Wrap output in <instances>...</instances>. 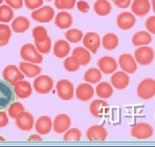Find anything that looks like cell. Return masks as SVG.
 I'll return each instance as SVG.
<instances>
[{
    "mask_svg": "<svg viewBox=\"0 0 155 147\" xmlns=\"http://www.w3.org/2000/svg\"><path fill=\"white\" fill-rule=\"evenodd\" d=\"M15 124L23 131H30L34 124V118L30 112L24 111L15 118Z\"/></svg>",
    "mask_w": 155,
    "mask_h": 147,
    "instance_id": "obj_12",
    "label": "cell"
},
{
    "mask_svg": "<svg viewBox=\"0 0 155 147\" xmlns=\"http://www.w3.org/2000/svg\"><path fill=\"white\" fill-rule=\"evenodd\" d=\"M51 127H52V122L50 117L43 115L39 117L36 122V131L39 134L47 135L51 132Z\"/></svg>",
    "mask_w": 155,
    "mask_h": 147,
    "instance_id": "obj_22",
    "label": "cell"
},
{
    "mask_svg": "<svg viewBox=\"0 0 155 147\" xmlns=\"http://www.w3.org/2000/svg\"><path fill=\"white\" fill-rule=\"evenodd\" d=\"M5 2L12 8L20 9L23 7V0H5Z\"/></svg>",
    "mask_w": 155,
    "mask_h": 147,
    "instance_id": "obj_45",
    "label": "cell"
},
{
    "mask_svg": "<svg viewBox=\"0 0 155 147\" xmlns=\"http://www.w3.org/2000/svg\"><path fill=\"white\" fill-rule=\"evenodd\" d=\"M28 140L29 141H42V138L41 137V136H38V135L32 134L28 137Z\"/></svg>",
    "mask_w": 155,
    "mask_h": 147,
    "instance_id": "obj_48",
    "label": "cell"
},
{
    "mask_svg": "<svg viewBox=\"0 0 155 147\" xmlns=\"http://www.w3.org/2000/svg\"><path fill=\"white\" fill-rule=\"evenodd\" d=\"M16 99L15 88L5 80L0 79V111L8 109Z\"/></svg>",
    "mask_w": 155,
    "mask_h": 147,
    "instance_id": "obj_1",
    "label": "cell"
},
{
    "mask_svg": "<svg viewBox=\"0 0 155 147\" xmlns=\"http://www.w3.org/2000/svg\"><path fill=\"white\" fill-rule=\"evenodd\" d=\"M31 17L34 21L39 23H48L54 17V11L51 6L45 5L32 12Z\"/></svg>",
    "mask_w": 155,
    "mask_h": 147,
    "instance_id": "obj_8",
    "label": "cell"
},
{
    "mask_svg": "<svg viewBox=\"0 0 155 147\" xmlns=\"http://www.w3.org/2000/svg\"><path fill=\"white\" fill-rule=\"evenodd\" d=\"M93 95L94 89L89 83H80L76 89V97L82 102H88Z\"/></svg>",
    "mask_w": 155,
    "mask_h": 147,
    "instance_id": "obj_20",
    "label": "cell"
},
{
    "mask_svg": "<svg viewBox=\"0 0 155 147\" xmlns=\"http://www.w3.org/2000/svg\"><path fill=\"white\" fill-rule=\"evenodd\" d=\"M117 7L120 8H127L131 5V0H114Z\"/></svg>",
    "mask_w": 155,
    "mask_h": 147,
    "instance_id": "obj_46",
    "label": "cell"
},
{
    "mask_svg": "<svg viewBox=\"0 0 155 147\" xmlns=\"http://www.w3.org/2000/svg\"><path fill=\"white\" fill-rule=\"evenodd\" d=\"M12 36V30L7 24H0V47L8 43Z\"/></svg>",
    "mask_w": 155,
    "mask_h": 147,
    "instance_id": "obj_34",
    "label": "cell"
},
{
    "mask_svg": "<svg viewBox=\"0 0 155 147\" xmlns=\"http://www.w3.org/2000/svg\"><path fill=\"white\" fill-rule=\"evenodd\" d=\"M76 0H55L54 5L60 10H71L74 8Z\"/></svg>",
    "mask_w": 155,
    "mask_h": 147,
    "instance_id": "obj_40",
    "label": "cell"
},
{
    "mask_svg": "<svg viewBox=\"0 0 155 147\" xmlns=\"http://www.w3.org/2000/svg\"><path fill=\"white\" fill-rule=\"evenodd\" d=\"M151 5H152L153 12L155 13V0H151Z\"/></svg>",
    "mask_w": 155,
    "mask_h": 147,
    "instance_id": "obj_49",
    "label": "cell"
},
{
    "mask_svg": "<svg viewBox=\"0 0 155 147\" xmlns=\"http://www.w3.org/2000/svg\"><path fill=\"white\" fill-rule=\"evenodd\" d=\"M135 60L142 66L151 65L154 59V51L149 46H141L137 48L134 53Z\"/></svg>",
    "mask_w": 155,
    "mask_h": 147,
    "instance_id": "obj_4",
    "label": "cell"
},
{
    "mask_svg": "<svg viewBox=\"0 0 155 147\" xmlns=\"http://www.w3.org/2000/svg\"><path fill=\"white\" fill-rule=\"evenodd\" d=\"M14 18V12L8 5H0V22L8 23Z\"/></svg>",
    "mask_w": 155,
    "mask_h": 147,
    "instance_id": "obj_35",
    "label": "cell"
},
{
    "mask_svg": "<svg viewBox=\"0 0 155 147\" xmlns=\"http://www.w3.org/2000/svg\"><path fill=\"white\" fill-rule=\"evenodd\" d=\"M2 77L4 80L15 85L17 82L24 80V75L21 70L15 65H8L2 71Z\"/></svg>",
    "mask_w": 155,
    "mask_h": 147,
    "instance_id": "obj_9",
    "label": "cell"
},
{
    "mask_svg": "<svg viewBox=\"0 0 155 147\" xmlns=\"http://www.w3.org/2000/svg\"><path fill=\"white\" fill-rule=\"evenodd\" d=\"M24 5L29 10H36L43 5V0H24Z\"/></svg>",
    "mask_w": 155,
    "mask_h": 147,
    "instance_id": "obj_42",
    "label": "cell"
},
{
    "mask_svg": "<svg viewBox=\"0 0 155 147\" xmlns=\"http://www.w3.org/2000/svg\"><path fill=\"white\" fill-rule=\"evenodd\" d=\"M80 66L81 65H80L79 59L74 55L67 58L64 61V67L69 72H75V71H78Z\"/></svg>",
    "mask_w": 155,
    "mask_h": 147,
    "instance_id": "obj_33",
    "label": "cell"
},
{
    "mask_svg": "<svg viewBox=\"0 0 155 147\" xmlns=\"http://www.w3.org/2000/svg\"><path fill=\"white\" fill-rule=\"evenodd\" d=\"M119 39L116 34L112 33H107L102 38L103 47L106 50H113L118 46Z\"/></svg>",
    "mask_w": 155,
    "mask_h": 147,
    "instance_id": "obj_31",
    "label": "cell"
},
{
    "mask_svg": "<svg viewBox=\"0 0 155 147\" xmlns=\"http://www.w3.org/2000/svg\"><path fill=\"white\" fill-rule=\"evenodd\" d=\"M137 95L140 99L148 100L155 95V80L145 78L137 86Z\"/></svg>",
    "mask_w": 155,
    "mask_h": 147,
    "instance_id": "obj_3",
    "label": "cell"
},
{
    "mask_svg": "<svg viewBox=\"0 0 155 147\" xmlns=\"http://www.w3.org/2000/svg\"><path fill=\"white\" fill-rule=\"evenodd\" d=\"M54 24L61 30L68 29L73 24L72 15L67 12H58L54 18Z\"/></svg>",
    "mask_w": 155,
    "mask_h": 147,
    "instance_id": "obj_23",
    "label": "cell"
},
{
    "mask_svg": "<svg viewBox=\"0 0 155 147\" xmlns=\"http://www.w3.org/2000/svg\"><path fill=\"white\" fill-rule=\"evenodd\" d=\"M81 131L79 129L74 127L67 130L63 138L64 141H79L81 139Z\"/></svg>",
    "mask_w": 155,
    "mask_h": 147,
    "instance_id": "obj_39",
    "label": "cell"
},
{
    "mask_svg": "<svg viewBox=\"0 0 155 147\" xmlns=\"http://www.w3.org/2000/svg\"><path fill=\"white\" fill-rule=\"evenodd\" d=\"M21 58L26 62L33 64H40L43 61V57L32 43H26L21 47L20 51Z\"/></svg>",
    "mask_w": 155,
    "mask_h": 147,
    "instance_id": "obj_2",
    "label": "cell"
},
{
    "mask_svg": "<svg viewBox=\"0 0 155 147\" xmlns=\"http://www.w3.org/2000/svg\"><path fill=\"white\" fill-rule=\"evenodd\" d=\"M119 64L123 71L129 74H134L138 68L136 61L128 53H124L120 55Z\"/></svg>",
    "mask_w": 155,
    "mask_h": 147,
    "instance_id": "obj_15",
    "label": "cell"
},
{
    "mask_svg": "<svg viewBox=\"0 0 155 147\" xmlns=\"http://www.w3.org/2000/svg\"><path fill=\"white\" fill-rule=\"evenodd\" d=\"M71 119L66 114H60L55 117L53 123V129L57 134H61L69 129Z\"/></svg>",
    "mask_w": 155,
    "mask_h": 147,
    "instance_id": "obj_14",
    "label": "cell"
},
{
    "mask_svg": "<svg viewBox=\"0 0 155 147\" xmlns=\"http://www.w3.org/2000/svg\"><path fill=\"white\" fill-rule=\"evenodd\" d=\"M136 19L133 14L129 12H124L119 14L117 18V24L120 29L124 30H130L136 24Z\"/></svg>",
    "mask_w": 155,
    "mask_h": 147,
    "instance_id": "obj_11",
    "label": "cell"
},
{
    "mask_svg": "<svg viewBox=\"0 0 155 147\" xmlns=\"http://www.w3.org/2000/svg\"><path fill=\"white\" fill-rule=\"evenodd\" d=\"M83 44L85 48L93 54H95L101 45L99 35L95 32H89L83 36Z\"/></svg>",
    "mask_w": 155,
    "mask_h": 147,
    "instance_id": "obj_10",
    "label": "cell"
},
{
    "mask_svg": "<svg viewBox=\"0 0 155 147\" xmlns=\"http://www.w3.org/2000/svg\"><path fill=\"white\" fill-rule=\"evenodd\" d=\"M53 80L48 75H41L33 81V88L39 94H47L52 89Z\"/></svg>",
    "mask_w": 155,
    "mask_h": 147,
    "instance_id": "obj_7",
    "label": "cell"
},
{
    "mask_svg": "<svg viewBox=\"0 0 155 147\" xmlns=\"http://www.w3.org/2000/svg\"><path fill=\"white\" fill-rule=\"evenodd\" d=\"M77 6L78 10L82 13H87L90 9L89 5L84 0H80V1L77 2Z\"/></svg>",
    "mask_w": 155,
    "mask_h": 147,
    "instance_id": "obj_44",
    "label": "cell"
},
{
    "mask_svg": "<svg viewBox=\"0 0 155 147\" xmlns=\"http://www.w3.org/2000/svg\"><path fill=\"white\" fill-rule=\"evenodd\" d=\"M51 42L49 36L45 41H43V42H36V49L41 54H48L50 52V51H51Z\"/></svg>",
    "mask_w": 155,
    "mask_h": 147,
    "instance_id": "obj_41",
    "label": "cell"
},
{
    "mask_svg": "<svg viewBox=\"0 0 155 147\" xmlns=\"http://www.w3.org/2000/svg\"><path fill=\"white\" fill-rule=\"evenodd\" d=\"M71 51L70 44L64 39H59L54 42L53 53L54 55L59 58H64L69 54Z\"/></svg>",
    "mask_w": 155,
    "mask_h": 147,
    "instance_id": "obj_25",
    "label": "cell"
},
{
    "mask_svg": "<svg viewBox=\"0 0 155 147\" xmlns=\"http://www.w3.org/2000/svg\"><path fill=\"white\" fill-rule=\"evenodd\" d=\"M109 104L101 99H95L91 102L89 111L94 117L98 118H102L103 115L108 111Z\"/></svg>",
    "mask_w": 155,
    "mask_h": 147,
    "instance_id": "obj_18",
    "label": "cell"
},
{
    "mask_svg": "<svg viewBox=\"0 0 155 147\" xmlns=\"http://www.w3.org/2000/svg\"><path fill=\"white\" fill-rule=\"evenodd\" d=\"M73 55L79 59L82 66H86L91 61V55L89 51L87 48L83 47H77L74 48L73 51Z\"/></svg>",
    "mask_w": 155,
    "mask_h": 147,
    "instance_id": "obj_28",
    "label": "cell"
},
{
    "mask_svg": "<svg viewBox=\"0 0 155 147\" xmlns=\"http://www.w3.org/2000/svg\"><path fill=\"white\" fill-rule=\"evenodd\" d=\"M154 134V130L151 125L144 122L137 123L131 129V136L136 139H148Z\"/></svg>",
    "mask_w": 155,
    "mask_h": 147,
    "instance_id": "obj_6",
    "label": "cell"
},
{
    "mask_svg": "<svg viewBox=\"0 0 155 147\" xmlns=\"http://www.w3.org/2000/svg\"><path fill=\"white\" fill-rule=\"evenodd\" d=\"M19 68L21 72L30 78L36 77L42 71V68L33 63L27 62H22L19 64Z\"/></svg>",
    "mask_w": 155,
    "mask_h": 147,
    "instance_id": "obj_24",
    "label": "cell"
},
{
    "mask_svg": "<svg viewBox=\"0 0 155 147\" xmlns=\"http://www.w3.org/2000/svg\"><path fill=\"white\" fill-rule=\"evenodd\" d=\"M33 37L36 42H40L45 41L48 37L47 30L44 27L38 26L33 29Z\"/></svg>",
    "mask_w": 155,
    "mask_h": 147,
    "instance_id": "obj_37",
    "label": "cell"
},
{
    "mask_svg": "<svg viewBox=\"0 0 155 147\" xmlns=\"http://www.w3.org/2000/svg\"><path fill=\"white\" fill-rule=\"evenodd\" d=\"M45 1H48V2H51V1H52V0H45Z\"/></svg>",
    "mask_w": 155,
    "mask_h": 147,
    "instance_id": "obj_52",
    "label": "cell"
},
{
    "mask_svg": "<svg viewBox=\"0 0 155 147\" xmlns=\"http://www.w3.org/2000/svg\"><path fill=\"white\" fill-rule=\"evenodd\" d=\"M30 26V21L27 18L19 16L12 21V29L15 33H24L28 30Z\"/></svg>",
    "mask_w": 155,
    "mask_h": 147,
    "instance_id": "obj_27",
    "label": "cell"
},
{
    "mask_svg": "<svg viewBox=\"0 0 155 147\" xmlns=\"http://www.w3.org/2000/svg\"><path fill=\"white\" fill-rule=\"evenodd\" d=\"M97 95L101 99H107L112 96L114 93V89L112 85L107 82H101L97 85L95 89Z\"/></svg>",
    "mask_w": 155,
    "mask_h": 147,
    "instance_id": "obj_30",
    "label": "cell"
},
{
    "mask_svg": "<svg viewBox=\"0 0 155 147\" xmlns=\"http://www.w3.org/2000/svg\"><path fill=\"white\" fill-rule=\"evenodd\" d=\"M4 140H5V137H3V136H0V141H4Z\"/></svg>",
    "mask_w": 155,
    "mask_h": 147,
    "instance_id": "obj_50",
    "label": "cell"
},
{
    "mask_svg": "<svg viewBox=\"0 0 155 147\" xmlns=\"http://www.w3.org/2000/svg\"><path fill=\"white\" fill-rule=\"evenodd\" d=\"M65 37L69 42L77 43L80 42L83 37V32L79 29H71L65 33Z\"/></svg>",
    "mask_w": 155,
    "mask_h": 147,
    "instance_id": "obj_36",
    "label": "cell"
},
{
    "mask_svg": "<svg viewBox=\"0 0 155 147\" xmlns=\"http://www.w3.org/2000/svg\"><path fill=\"white\" fill-rule=\"evenodd\" d=\"M8 124V118L5 112L0 111V127H5Z\"/></svg>",
    "mask_w": 155,
    "mask_h": 147,
    "instance_id": "obj_47",
    "label": "cell"
},
{
    "mask_svg": "<svg viewBox=\"0 0 155 147\" xmlns=\"http://www.w3.org/2000/svg\"><path fill=\"white\" fill-rule=\"evenodd\" d=\"M98 66L100 71L105 74H110L117 69V63L113 57L103 56L98 61Z\"/></svg>",
    "mask_w": 155,
    "mask_h": 147,
    "instance_id": "obj_16",
    "label": "cell"
},
{
    "mask_svg": "<svg viewBox=\"0 0 155 147\" xmlns=\"http://www.w3.org/2000/svg\"><path fill=\"white\" fill-rule=\"evenodd\" d=\"M24 111H25L24 106L21 102H12L8 106V109L9 116L12 118H14V119H15L18 115H21Z\"/></svg>",
    "mask_w": 155,
    "mask_h": 147,
    "instance_id": "obj_38",
    "label": "cell"
},
{
    "mask_svg": "<svg viewBox=\"0 0 155 147\" xmlns=\"http://www.w3.org/2000/svg\"><path fill=\"white\" fill-rule=\"evenodd\" d=\"M102 79L101 71L95 68H91L86 71L84 80L90 83H97Z\"/></svg>",
    "mask_w": 155,
    "mask_h": 147,
    "instance_id": "obj_32",
    "label": "cell"
},
{
    "mask_svg": "<svg viewBox=\"0 0 155 147\" xmlns=\"http://www.w3.org/2000/svg\"><path fill=\"white\" fill-rule=\"evenodd\" d=\"M145 26L148 32L155 35V16H151L147 18L145 22Z\"/></svg>",
    "mask_w": 155,
    "mask_h": 147,
    "instance_id": "obj_43",
    "label": "cell"
},
{
    "mask_svg": "<svg viewBox=\"0 0 155 147\" xmlns=\"http://www.w3.org/2000/svg\"><path fill=\"white\" fill-rule=\"evenodd\" d=\"M107 135V130L101 125L91 126L86 131V137L89 141H104Z\"/></svg>",
    "mask_w": 155,
    "mask_h": 147,
    "instance_id": "obj_13",
    "label": "cell"
},
{
    "mask_svg": "<svg viewBox=\"0 0 155 147\" xmlns=\"http://www.w3.org/2000/svg\"><path fill=\"white\" fill-rule=\"evenodd\" d=\"M110 83L117 89L122 90L128 86L130 83V77L126 72L117 71L110 77Z\"/></svg>",
    "mask_w": 155,
    "mask_h": 147,
    "instance_id": "obj_17",
    "label": "cell"
},
{
    "mask_svg": "<svg viewBox=\"0 0 155 147\" xmlns=\"http://www.w3.org/2000/svg\"><path fill=\"white\" fill-rule=\"evenodd\" d=\"M152 41V36L148 32L141 30L133 35L132 38V42L135 46H142L151 43Z\"/></svg>",
    "mask_w": 155,
    "mask_h": 147,
    "instance_id": "obj_26",
    "label": "cell"
},
{
    "mask_svg": "<svg viewBox=\"0 0 155 147\" xmlns=\"http://www.w3.org/2000/svg\"><path fill=\"white\" fill-rule=\"evenodd\" d=\"M15 95L19 99H26L32 94V86L29 82L25 80H20L14 85Z\"/></svg>",
    "mask_w": 155,
    "mask_h": 147,
    "instance_id": "obj_21",
    "label": "cell"
},
{
    "mask_svg": "<svg viewBox=\"0 0 155 147\" xmlns=\"http://www.w3.org/2000/svg\"><path fill=\"white\" fill-rule=\"evenodd\" d=\"M3 2H4V0H0V5H1Z\"/></svg>",
    "mask_w": 155,
    "mask_h": 147,
    "instance_id": "obj_51",
    "label": "cell"
},
{
    "mask_svg": "<svg viewBox=\"0 0 155 147\" xmlns=\"http://www.w3.org/2000/svg\"><path fill=\"white\" fill-rule=\"evenodd\" d=\"M131 10L135 15L142 18L149 13L151 3L149 0H133Z\"/></svg>",
    "mask_w": 155,
    "mask_h": 147,
    "instance_id": "obj_19",
    "label": "cell"
},
{
    "mask_svg": "<svg viewBox=\"0 0 155 147\" xmlns=\"http://www.w3.org/2000/svg\"><path fill=\"white\" fill-rule=\"evenodd\" d=\"M58 95L62 100H71L74 97V85L70 80L62 79L58 81L56 84Z\"/></svg>",
    "mask_w": 155,
    "mask_h": 147,
    "instance_id": "obj_5",
    "label": "cell"
},
{
    "mask_svg": "<svg viewBox=\"0 0 155 147\" xmlns=\"http://www.w3.org/2000/svg\"><path fill=\"white\" fill-rule=\"evenodd\" d=\"M94 11L99 16H106L111 12V5L107 0H97L94 3Z\"/></svg>",
    "mask_w": 155,
    "mask_h": 147,
    "instance_id": "obj_29",
    "label": "cell"
}]
</instances>
